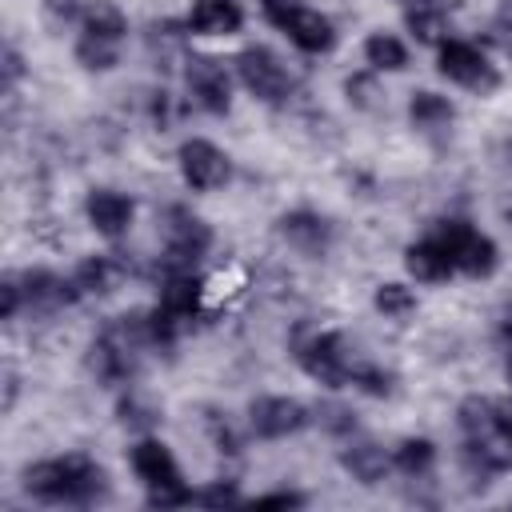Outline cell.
Masks as SVG:
<instances>
[{
  "instance_id": "obj_1",
  "label": "cell",
  "mask_w": 512,
  "mask_h": 512,
  "mask_svg": "<svg viewBox=\"0 0 512 512\" xmlns=\"http://www.w3.org/2000/svg\"><path fill=\"white\" fill-rule=\"evenodd\" d=\"M212 248V228L188 208L172 204L164 212V272H192V264Z\"/></svg>"
},
{
  "instance_id": "obj_2",
  "label": "cell",
  "mask_w": 512,
  "mask_h": 512,
  "mask_svg": "<svg viewBox=\"0 0 512 512\" xmlns=\"http://www.w3.org/2000/svg\"><path fill=\"white\" fill-rule=\"evenodd\" d=\"M432 236L448 248L456 272H464V276H476V280H480V276H492L496 264H500L492 236H484V232L472 228L468 220H440Z\"/></svg>"
},
{
  "instance_id": "obj_3",
  "label": "cell",
  "mask_w": 512,
  "mask_h": 512,
  "mask_svg": "<svg viewBox=\"0 0 512 512\" xmlns=\"http://www.w3.org/2000/svg\"><path fill=\"white\" fill-rule=\"evenodd\" d=\"M296 360H300V368L312 380H320L328 388H344L348 376H352L356 352L344 344L340 332H316V336H308V340L296 344Z\"/></svg>"
},
{
  "instance_id": "obj_4",
  "label": "cell",
  "mask_w": 512,
  "mask_h": 512,
  "mask_svg": "<svg viewBox=\"0 0 512 512\" xmlns=\"http://www.w3.org/2000/svg\"><path fill=\"white\" fill-rule=\"evenodd\" d=\"M436 68H440V76H448L452 84H460V88H468L476 96H488V92L500 88L496 64L476 44H464V40H444L440 56H436Z\"/></svg>"
},
{
  "instance_id": "obj_5",
  "label": "cell",
  "mask_w": 512,
  "mask_h": 512,
  "mask_svg": "<svg viewBox=\"0 0 512 512\" xmlns=\"http://www.w3.org/2000/svg\"><path fill=\"white\" fill-rule=\"evenodd\" d=\"M236 72H240L244 88H248L256 100H264V104H280V100H288V92H292L288 68H284L280 56H276L272 48H264V44L244 48V52L236 56Z\"/></svg>"
},
{
  "instance_id": "obj_6",
  "label": "cell",
  "mask_w": 512,
  "mask_h": 512,
  "mask_svg": "<svg viewBox=\"0 0 512 512\" xmlns=\"http://www.w3.org/2000/svg\"><path fill=\"white\" fill-rule=\"evenodd\" d=\"M176 160H180V176H184V184L196 188V192L224 188L228 176H232V160H228V152H220L212 140H184L180 152H176Z\"/></svg>"
},
{
  "instance_id": "obj_7",
  "label": "cell",
  "mask_w": 512,
  "mask_h": 512,
  "mask_svg": "<svg viewBox=\"0 0 512 512\" xmlns=\"http://www.w3.org/2000/svg\"><path fill=\"white\" fill-rule=\"evenodd\" d=\"M248 424L264 440H284V436H296L300 428H308L312 412L292 396H260L248 404Z\"/></svg>"
},
{
  "instance_id": "obj_8",
  "label": "cell",
  "mask_w": 512,
  "mask_h": 512,
  "mask_svg": "<svg viewBox=\"0 0 512 512\" xmlns=\"http://www.w3.org/2000/svg\"><path fill=\"white\" fill-rule=\"evenodd\" d=\"M184 76H188L192 100H196L204 112L224 116V112L232 108V76H228L224 60H216V56H192Z\"/></svg>"
},
{
  "instance_id": "obj_9",
  "label": "cell",
  "mask_w": 512,
  "mask_h": 512,
  "mask_svg": "<svg viewBox=\"0 0 512 512\" xmlns=\"http://www.w3.org/2000/svg\"><path fill=\"white\" fill-rule=\"evenodd\" d=\"M84 216H88V224H92L100 236L116 240V236H124V232L132 228L136 204H132L124 192H116V188H92L88 200H84Z\"/></svg>"
},
{
  "instance_id": "obj_10",
  "label": "cell",
  "mask_w": 512,
  "mask_h": 512,
  "mask_svg": "<svg viewBox=\"0 0 512 512\" xmlns=\"http://www.w3.org/2000/svg\"><path fill=\"white\" fill-rule=\"evenodd\" d=\"M280 236L288 240V248H296L304 256H324L328 244H332V224L320 212L296 208V212H284L280 216Z\"/></svg>"
},
{
  "instance_id": "obj_11",
  "label": "cell",
  "mask_w": 512,
  "mask_h": 512,
  "mask_svg": "<svg viewBox=\"0 0 512 512\" xmlns=\"http://www.w3.org/2000/svg\"><path fill=\"white\" fill-rule=\"evenodd\" d=\"M20 284H24L28 304L40 308V312H56V308L80 300L76 280H64V276H56V272H48V268H28V272H20Z\"/></svg>"
},
{
  "instance_id": "obj_12",
  "label": "cell",
  "mask_w": 512,
  "mask_h": 512,
  "mask_svg": "<svg viewBox=\"0 0 512 512\" xmlns=\"http://www.w3.org/2000/svg\"><path fill=\"white\" fill-rule=\"evenodd\" d=\"M132 472L144 480V488H168V484H180V468H176V456L168 452V444L160 440H140L132 444Z\"/></svg>"
},
{
  "instance_id": "obj_13",
  "label": "cell",
  "mask_w": 512,
  "mask_h": 512,
  "mask_svg": "<svg viewBox=\"0 0 512 512\" xmlns=\"http://www.w3.org/2000/svg\"><path fill=\"white\" fill-rule=\"evenodd\" d=\"M340 464H344V472H348L352 480H360L364 488L388 480V472L396 468L392 456H388L380 444H372V440H352V444L340 452Z\"/></svg>"
},
{
  "instance_id": "obj_14",
  "label": "cell",
  "mask_w": 512,
  "mask_h": 512,
  "mask_svg": "<svg viewBox=\"0 0 512 512\" xmlns=\"http://www.w3.org/2000/svg\"><path fill=\"white\" fill-rule=\"evenodd\" d=\"M240 24H244V12L236 0H192L188 32L196 36H232L240 32Z\"/></svg>"
},
{
  "instance_id": "obj_15",
  "label": "cell",
  "mask_w": 512,
  "mask_h": 512,
  "mask_svg": "<svg viewBox=\"0 0 512 512\" xmlns=\"http://www.w3.org/2000/svg\"><path fill=\"white\" fill-rule=\"evenodd\" d=\"M284 32H288V40H292L300 52H312V56L332 52V44H336V28H332V20L320 16L316 8H300V12H292L288 24H284Z\"/></svg>"
},
{
  "instance_id": "obj_16",
  "label": "cell",
  "mask_w": 512,
  "mask_h": 512,
  "mask_svg": "<svg viewBox=\"0 0 512 512\" xmlns=\"http://www.w3.org/2000/svg\"><path fill=\"white\" fill-rule=\"evenodd\" d=\"M404 268H408L416 280H424V284L448 280V276L456 272V264H452L448 248H444L436 236H424V240L408 244V252H404Z\"/></svg>"
},
{
  "instance_id": "obj_17",
  "label": "cell",
  "mask_w": 512,
  "mask_h": 512,
  "mask_svg": "<svg viewBox=\"0 0 512 512\" xmlns=\"http://www.w3.org/2000/svg\"><path fill=\"white\" fill-rule=\"evenodd\" d=\"M80 296H112L124 284V264L116 256H84L72 272Z\"/></svg>"
},
{
  "instance_id": "obj_18",
  "label": "cell",
  "mask_w": 512,
  "mask_h": 512,
  "mask_svg": "<svg viewBox=\"0 0 512 512\" xmlns=\"http://www.w3.org/2000/svg\"><path fill=\"white\" fill-rule=\"evenodd\" d=\"M24 492L44 504H68V472L64 460H40L24 468Z\"/></svg>"
},
{
  "instance_id": "obj_19",
  "label": "cell",
  "mask_w": 512,
  "mask_h": 512,
  "mask_svg": "<svg viewBox=\"0 0 512 512\" xmlns=\"http://www.w3.org/2000/svg\"><path fill=\"white\" fill-rule=\"evenodd\" d=\"M60 460L68 472V504H88L104 492V468L96 460H88L84 452H68Z\"/></svg>"
},
{
  "instance_id": "obj_20",
  "label": "cell",
  "mask_w": 512,
  "mask_h": 512,
  "mask_svg": "<svg viewBox=\"0 0 512 512\" xmlns=\"http://www.w3.org/2000/svg\"><path fill=\"white\" fill-rule=\"evenodd\" d=\"M408 116H412V124L416 128H424V132H440V128H448L452 124V116H456V108H452V100L448 96H440V92H412V100H408Z\"/></svg>"
},
{
  "instance_id": "obj_21",
  "label": "cell",
  "mask_w": 512,
  "mask_h": 512,
  "mask_svg": "<svg viewBox=\"0 0 512 512\" xmlns=\"http://www.w3.org/2000/svg\"><path fill=\"white\" fill-rule=\"evenodd\" d=\"M456 420H460V428L468 432V440H484V436H496V432H500V412H496V400H488V396H468V400H460Z\"/></svg>"
},
{
  "instance_id": "obj_22",
  "label": "cell",
  "mask_w": 512,
  "mask_h": 512,
  "mask_svg": "<svg viewBox=\"0 0 512 512\" xmlns=\"http://www.w3.org/2000/svg\"><path fill=\"white\" fill-rule=\"evenodd\" d=\"M80 20H84V32H92V36H104V40H116V44L128 36V16L112 0H88Z\"/></svg>"
},
{
  "instance_id": "obj_23",
  "label": "cell",
  "mask_w": 512,
  "mask_h": 512,
  "mask_svg": "<svg viewBox=\"0 0 512 512\" xmlns=\"http://www.w3.org/2000/svg\"><path fill=\"white\" fill-rule=\"evenodd\" d=\"M404 28L416 36V44H444L448 40V16L440 4H424V8H404Z\"/></svg>"
},
{
  "instance_id": "obj_24",
  "label": "cell",
  "mask_w": 512,
  "mask_h": 512,
  "mask_svg": "<svg viewBox=\"0 0 512 512\" xmlns=\"http://www.w3.org/2000/svg\"><path fill=\"white\" fill-rule=\"evenodd\" d=\"M364 60L372 64V72H400L408 68V48L392 32H372L364 40Z\"/></svg>"
},
{
  "instance_id": "obj_25",
  "label": "cell",
  "mask_w": 512,
  "mask_h": 512,
  "mask_svg": "<svg viewBox=\"0 0 512 512\" xmlns=\"http://www.w3.org/2000/svg\"><path fill=\"white\" fill-rule=\"evenodd\" d=\"M72 52H76V64L88 68V72H112L120 64V44L104 40V36H92V32H80Z\"/></svg>"
},
{
  "instance_id": "obj_26",
  "label": "cell",
  "mask_w": 512,
  "mask_h": 512,
  "mask_svg": "<svg viewBox=\"0 0 512 512\" xmlns=\"http://www.w3.org/2000/svg\"><path fill=\"white\" fill-rule=\"evenodd\" d=\"M392 464L404 472V476H424L432 464H436V444L428 436H404L396 448H392Z\"/></svg>"
},
{
  "instance_id": "obj_27",
  "label": "cell",
  "mask_w": 512,
  "mask_h": 512,
  "mask_svg": "<svg viewBox=\"0 0 512 512\" xmlns=\"http://www.w3.org/2000/svg\"><path fill=\"white\" fill-rule=\"evenodd\" d=\"M372 304H376V312H384V316H392V320H404V316H412V312H416V292H412L408 284L388 280V284H380V288H376Z\"/></svg>"
},
{
  "instance_id": "obj_28",
  "label": "cell",
  "mask_w": 512,
  "mask_h": 512,
  "mask_svg": "<svg viewBox=\"0 0 512 512\" xmlns=\"http://www.w3.org/2000/svg\"><path fill=\"white\" fill-rule=\"evenodd\" d=\"M120 424L124 428H132V432H148V428H156L160 424V408L152 404V400H144L140 392H128L124 400H120Z\"/></svg>"
},
{
  "instance_id": "obj_29",
  "label": "cell",
  "mask_w": 512,
  "mask_h": 512,
  "mask_svg": "<svg viewBox=\"0 0 512 512\" xmlns=\"http://www.w3.org/2000/svg\"><path fill=\"white\" fill-rule=\"evenodd\" d=\"M312 420H316L328 436H352V432H356L352 408H344V404H336V400H320V404L312 408Z\"/></svg>"
},
{
  "instance_id": "obj_30",
  "label": "cell",
  "mask_w": 512,
  "mask_h": 512,
  "mask_svg": "<svg viewBox=\"0 0 512 512\" xmlns=\"http://www.w3.org/2000/svg\"><path fill=\"white\" fill-rule=\"evenodd\" d=\"M348 384H352V388H360V392H368V396H388V392H392V376H388L384 368H376V364L360 360V356H356V364H352Z\"/></svg>"
},
{
  "instance_id": "obj_31",
  "label": "cell",
  "mask_w": 512,
  "mask_h": 512,
  "mask_svg": "<svg viewBox=\"0 0 512 512\" xmlns=\"http://www.w3.org/2000/svg\"><path fill=\"white\" fill-rule=\"evenodd\" d=\"M344 92H348V104H352V108L372 112V108L380 104V84H376L372 72H356V76H348V80H344Z\"/></svg>"
},
{
  "instance_id": "obj_32",
  "label": "cell",
  "mask_w": 512,
  "mask_h": 512,
  "mask_svg": "<svg viewBox=\"0 0 512 512\" xmlns=\"http://www.w3.org/2000/svg\"><path fill=\"white\" fill-rule=\"evenodd\" d=\"M0 296H4V308H0V316H4V320H16L20 304H28L20 276H4V284H0Z\"/></svg>"
},
{
  "instance_id": "obj_33",
  "label": "cell",
  "mask_w": 512,
  "mask_h": 512,
  "mask_svg": "<svg viewBox=\"0 0 512 512\" xmlns=\"http://www.w3.org/2000/svg\"><path fill=\"white\" fill-rule=\"evenodd\" d=\"M208 432H212V444H216L220 452H240V436L232 432V424H228L220 412L208 416Z\"/></svg>"
},
{
  "instance_id": "obj_34",
  "label": "cell",
  "mask_w": 512,
  "mask_h": 512,
  "mask_svg": "<svg viewBox=\"0 0 512 512\" xmlns=\"http://www.w3.org/2000/svg\"><path fill=\"white\" fill-rule=\"evenodd\" d=\"M260 8H264V16H268L276 28H284V24H288V16L304 8V0H260Z\"/></svg>"
},
{
  "instance_id": "obj_35",
  "label": "cell",
  "mask_w": 512,
  "mask_h": 512,
  "mask_svg": "<svg viewBox=\"0 0 512 512\" xmlns=\"http://www.w3.org/2000/svg\"><path fill=\"white\" fill-rule=\"evenodd\" d=\"M192 500H196V504H236L240 492H236L232 484H212V488H204V492H192Z\"/></svg>"
},
{
  "instance_id": "obj_36",
  "label": "cell",
  "mask_w": 512,
  "mask_h": 512,
  "mask_svg": "<svg viewBox=\"0 0 512 512\" xmlns=\"http://www.w3.org/2000/svg\"><path fill=\"white\" fill-rule=\"evenodd\" d=\"M20 72H24V68H20V52L8 44V48H4V88H8V92H12V84L20 80Z\"/></svg>"
},
{
  "instance_id": "obj_37",
  "label": "cell",
  "mask_w": 512,
  "mask_h": 512,
  "mask_svg": "<svg viewBox=\"0 0 512 512\" xmlns=\"http://www.w3.org/2000/svg\"><path fill=\"white\" fill-rule=\"evenodd\" d=\"M256 504H276V508H296V504H304V496H300V492H268V496H260Z\"/></svg>"
},
{
  "instance_id": "obj_38",
  "label": "cell",
  "mask_w": 512,
  "mask_h": 512,
  "mask_svg": "<svg viewBox=\"0 0 512 512\" xmlns=\"http://www.w3.org/2000/svg\"><path fill=\"white\" fill-rule=\"evenodd\" d=\"M44 8L52 12V16H76V12H84V0H44Z\"/></svg>"
},
{
  "instance_id": "obj_39",
  "label": "cell",
  "mask_w": 512,
  "mask_h": 512,
  "mask_svg": "<svg viewBox=\"0 0 512 512\" xmlns=\"http://www.w3.org/2000/svg\"><path fill=\"white\" fill-rule=\"evenodd\" d=\"M496 212H500V220H504V224H512V188H508V192L500 196V204H496Z\"/></svg>"
},
{
  "instance_id": "obj_40",
  "label": "cell",
  "mask_w": 512,
  "mask_h": 512,
  "mask_svg": "<svg viewBox=\"0 0 512 512\" xmlns=\"http://www.w3.org/2000/svg\"><path fill=\"white\" fill-rule=\"evenodd\" d=\"M404 8H424V4H436V0H400Z\"/></svg>"
},
{
  "instance_id": "obj_41",
  "label": "cell",
  "mask_w": 512,
  "mask_h": 512,
  "mask_svg": "<svg viewBox=\"0 0 512 512\" xmlns=\"http://www.w3.org/2000/svg\"><path fill=\"white\" fill-rule=\"evenodd\" d=\"M504 152H508V156H512V140H508V144H504Z\"/></svg>"
},
{
  "instance_id": "obj_42",
  "label": "cell",
  "mask_w": 512,
  "mask_h": 512,
  "mask_svg": "<svg viewBox=\"0 0 512 512\" xmlns=\"http://www.w3.org/2000/svg\"><path fill=\"white\" fill-rule=\"evenodd\" d=\"M508 52H512V40H508Z\"/></svg>"
}]
</instances>
